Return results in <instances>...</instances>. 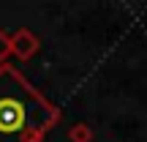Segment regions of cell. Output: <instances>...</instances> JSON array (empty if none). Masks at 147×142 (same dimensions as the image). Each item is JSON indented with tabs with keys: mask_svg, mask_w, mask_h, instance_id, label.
Returning <instances> with one entry per match:
<instances>
[{
	"mask_svg": "<svg viewBox=\"0 0 147 142\" xmlns=\"http://www.w3.org/2000/svg\"><path fill=\"white\" fill-rule=\"evenodd\" d=\"M52 120H57V109H52L16 71L0 69V137L36 142Z\"/></svg>",
	"mask_w": 147,
	"mask_h": 142,
	"instance_id": "1",
	"label": "cell"
},
{
	"mask_svg": "<svg viewBox=\"0 0 147 142\" xmlns=\"http://www.w3.org/2000/svg\"><path fill=\"white\" fill-rule=\"evenodd\" d=\"M71 139L74 142H84V139H87V131H84V126H76V128H74V131H71Z\"/></svg>",
	"mask_w": 147,
	"mask_h": 142,
	"instance_id": "2",
	"label": "cell"
}]
</instances>
